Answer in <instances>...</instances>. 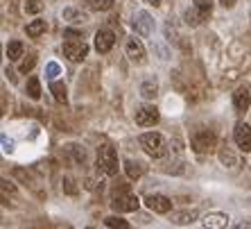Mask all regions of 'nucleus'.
<instances>
[{
	"instance_id": "1",
	"label": "nucleus",
	"mask_w": 251,
	"mask_h": 229,
	"mask_svg": "<svg viewBox=\"0 0 251 229\" xmlns=\"http://www.w3.org/2000/svg\"><path fill=\"white\" fill-rule=\"evenodd\" d=\"M138 143L140 147L145 150L150 157L154 159H163L168 154V145H165V139L158 132H145V134L138 136Z\"/></svg>"
},
{
	"instance_id": "2",
	"label": "nucleus",
	"mask_w": 251,
	"mask_h": 229,
	"mask_svg": "<svg viewBox=\"0 0 251 229\" xmlns=\"http://www.w3.org/2000/svg\"><path fill=\"white\" fill-rule=\"evenodd\" d=\"M118 152L116 147L109 145V143H102V145L98 147V168L104 175H116L118 172Z\"/></svg>"
},
{
	"instance_id": "3",
	"label": "nucleus",
	"mask_w": 251,
	"mask_h": 229,
	"mask_svg": "<svg viewBox=\"0 0 251 229\" xmlns=\"http://www.w3.org/2000/svg\"><path fill=\"white\" fill-rule=\"evenodd\" d=\"M190 145H193L195 152L199 154H208L215 150L217 145V136L213 134V132H208V129H199V132H195L193 139H190Z\"/></svg>"
},
{
	"instance_id": "4",
	"label": "nucleus",
	"mask_w": 251,
	"mask_h": 229,
	"mask_svg": "<svg viewBox=\"0 0 251 229\" xmlns=\"http://www.w3.org/2000/svg\"><path fill=\"white\" fill-rule=\"evenodd\" d=\"M138 204H140V200L131 191H127V193H116L111 200L113 211H118V213H131L138 209Z\"/></svg>"
},
{
	"instance_id": "5",
	"label": "nucleus",
	"mask_w": 251,
	"mask_h": 229,
	"mask_svg": "<svg viewBox=\"0 0 251 229\" xmlns=\"http://www.w3.org/2000/svg\"><path fill=\"white\" fill-rule=\"evenodd\" d=\"M64 55H66V59H70V61H84L86 59V55H88V46L82 41V39H77V41H64Z\"/></svg>"
},
{
	"instance_id": "6",
	"label": "nucleus",
	"mask_w": 251,
	"mask_h": 229,
	"mask_svg": "<svg viewBox=\"0 0 251 229\" xmlns=\"http://www.w3.org/2000/svg\"><path fill=\"white\" fill-rule=\"evenodd\" d=\"M158 118H161V114L154 105H143L136 109V125H140V127H152L158 123Z\"/></svg>"
},
{
	"instance_id": "7",
	"label": "nucleus",
	"mask_w": 251,
	"mask_h": 229,
	"mask_svg": "<svg viewBox=\"0 0 251 229\" xmlns=\"http://www.w3.org/2000/svg\"><path fill=\"white\" fill-rule=\"evenodd\" d=\"M134 29L138 36H150L154 32V18L150 12H145V9H140V12H136L134 16Z\"/></svg>"
},
{
	"instance_id": "8",
	"label": "nucleus",
	"mask_w": 251,
	"mask_h": 229,
	"mask_svg": "<svg viewBox=\"0 0 251 229\" xmlns=\"http://www.w3.org/2000/svg\"><path fill=\"white\" fill-rule=\"evenodd\" d=\"M233 141H235V145H238L242 152H249L251 150V127L247 123H235Z\"/></svg>"
},
{
	"instance_id": "9",
	"label": "nucleus",
	"mask_w": 251,
	"mask_h": 229,
	"mask_svg": "<svg viewBox=\"0 0 251 229\" xmlns=\"http://www.w3.org/2000/svg\"><path fill=\"white\" fill-rule=\"evenodd\" d=\"M113 43H116V34H113L111 29H98V34H95V50H98L100 55H106L109 50L113 48Z\"/></svg>"
},
{
	"instance_id": "10",
	"label": "nucleus",
	"mask_w": 251,
	"mask_h": 229,
	"mask_svg": "<svg viewBox=\"0 0 251 229\" xmlns=\"http://www.w3.org/2000/svg\"><path fill=\"white\" fill-rule=\"evenodd\" d=\"M201 220H204V229H226L231 223V216L222 211H210Z\"/></svg>"
},
{
	"instance_id": "11",
	"label": "nucleus",
	"mask_w": 251,
	"mask_h": 229,
	"mask_svg": "<svg viewBox=\"0 0 251 229\" xmlns=\"http://www.w3.org/2000/svg\"><path fill=\"white\" fill-rule=\"evenodd\" d=\"M145 204L152 209L154 213H170L172 209V200H170L168 195H147L145 198Z\"/></svg>"
},
{
	"instance_id": "12",
	"label": "nucleus",
	"mask_w": 251,
	"mask_h": 229,
	"mask_svg": "<svg viewBox=\"0 0 251 229\" xmlns=\"http://www.w3.org/2000/svg\"><path fill=\"white\" fill-rule=\"evenodd\" d=\"M233 107L238 109V112H247L251 107V86H247V84H242V86H238L233 91Z\"/></svg>"
},
{
	"instance_id": "13",
	"label": "nucleus",
	"mask_w": 251,
	"mask_h": 229,
	"mask_svg": "<svg viewBox=\"0 0 251 229\" xmlns=\"http://www.w3.org/2000/svg\"><path fill=\"white\" fill-rule=\"evenodd\" d=\"M125 53H127V57L131 59V61H136V64H143V61H145V46H143L140 39H136V36H131L127 41Z\"/></svg>"
},
{
	"instance_id": "14",
	"label": "nucleus",
	"mask_w": 251,
	"mask_h": 229,
	"mask_svg": "<svg viewBox=\"0 0 251 229\" xmlns=\"http://www.w3.org/2000/svg\"><path fill=\"white\" fill-rule=\"evenodd\" d=\"M199 218V211L195 209H183V211H172L170 213V223L172 225H190Z\"/></svg>"
},
{
	"instance_id": "15",
	"label": "nucleus",
	"mask_w": 251,
	"mask_h": 229,
	"mask_svg": "<svg viewBox=\"0 0 251 229\" xmlns=\"http://www.w3.org/2000/svg\"><path fill=\"white\" fill-rule=\"evenodd\" d=\"M183 16H186V23H188V25H199V23H204V21L210 16V14L193 5V9H186V14H183Z\"/></svg>"
},
{
	"instance_id": "16",
	"label": "nucleus",
	"mask_w": 251,
	"mask_h": 229,
	"mask_svg": "<svg viewBox=\"0 0 251 229\" xmlns=\"http://www.w3.org/2000/svg\"><path fill=\"white\" fill-rule=\"evenodd\" d=\"M61 16H64V21H68V23H84L88 18L86 14H84L82 9H77V7H64Z\"/></svg>"
},
{
	"instance_id": "17",
	"label": "nucleus",
	"mask_w": 251,
	"mask_h": 229,
	"mask_svg": "<svg viewBox=\"0 0 251 229\" xmlns=\"http://www.w3.org/2000/svg\"><path fill=\"white\" fill-rule=\"evenodd\" d=\"M220 161H222L224 168H231V171L238 168V157L233 154L231 147H222V150H220Z\"/></svg>"
},
{
	"instance_id": "18",
	"label": "nucleus",
	"mask_w": 251,
	"mask_h": 229,
	"mask_svg": "<svg viewBox=\"0 0 251 229\" xmlns=\"http://www.w3.org/2000/svg\"><path fill=\"white\" fill-rule=\"evenodd\" d=\"M43 32H46V21L43 18H34L32 23H27V28H25V34L27 36H41Z\"/></svg>"
},
{
	"instance_id": "19",
	"label": "nucleus",
	"mask_w": 251,
	"mask_h": 229,
	"mask_svg": "<svg viewBox=\"0 0 251 229\" xmlns=\"http://www.w3.org/2000/svg\"><path fill=\"white\" fill-rule=\"evenodd\" d=\"M50 91H52L54 100H57L59 105H66V102H68V93H66V84L64 82H52L50 84Z\"/></svg>"
},
{
	"instance_id": "20",
	"label": "nucleus",
	"mask_w": 251,
	"mask_h": 229,
	"mask_svg": "<svg viewBox=\"0 0 251 229\" xmlns=\"http://www.w3.org/2000/svg\"><path fill=\"white\" fill-rule=\"evenodd\" d=\"M5 53H7V59H9V61H16V59L23 57V43L21 41H9Z\"/></svg>"
},
{
	"instance_id": "21",
	"label": "nucleus",
	"mask_w": 251,
	"mask_h": 229,
	"mask_svg": "<svg viewBox=\"0 0 251 229\" xmlns=\"http://www.w3.org/2000/svg\"><path fill=\"white\" fill-rule=\"evenodd\" d=\"M125 171H127V177L129 179H140L145 168L138 164V161H125Z\"/></svg>"
},
{
	"instance_id": "22",
	"label": "nucleus",
	"mask_w": 251,
	"mask_h": 229,
	"mask_svg": "<svg viewBox=\"0 0 251 229\" xmlns=\"http://www.w3.org/2000/svg\"><path fill=\"white\" fill-rule=\"evenodd\" d=\"M25 93H27L32 100H39V98H41V84H39V80H36V77H29V80H27Z\"/></svg>"
},
{
	"instance_id": "23",
	"label": "nucleus",
	"mask_w": 251,
	"mask_h": 229,
	"mask_svg": "<svg viewBox=\"0 0 251 229\" xmlns=\"http://www.w3.org/2000/svg\"><path fill=\"white\" fill-rule=\"evenodd\" d=\"M156 82H152V80H145V82L140 84V95L145 98V100H152V98H156Z\"/></svg>"
},
{
	"instance_id": "24",
	"label": "nucleus",
	"mask_w": 251,
	"mask_h": 229,
	"mask_svg": "<svg viewBox=\"0 0 251 229\" xmlns=\"http://www.w3.org/2000/svg\"><path fill=\"white\" fill-rule=\"evenodd\" d=\"M68 150H70V157H73V161H75V164H86V150H84L82 145L70 143Z\"/></svg>"
},
{
	"instance_id": "25",
	"label": "nucleus",
	"mask_w": 251,
	"mask_h": 229,
	"mask_svg": "<svg viewBox=\"0 0 251 229\" xmlns=\"http://www.w3.org/2000/svg\"><path fill=\"white\" fill-rule=\"evenodd\" d=\"M86 2L91 9H95V12H109L116 0H86Z\"/></svg>"
},
{
	"instance_id": "26",
	"label": "nucleus",
	"mask_w": 251,
	"mask_h": 229,
	"mask_svg": "<svg viewBox=\"0 0 251 229\" xmlns=\"http://www.w3.org/2000/svg\"><path fill=\"white\" fill-rule=\"evenodd\" d=\"M104 223H106V227H111V229H129L127 220H125V218H118V216L104 218Z\"/></svg>"
},
{
	"instance_id": "27",
	"label": "nucleus",
	"mask_w": 251,
	"mask_h": 229,
	"mask_svg": "<svg viewBox=\"0 0 251 229\" xmlns=\"http://www.w3.org/2000/svg\"><path fill=\"white\" fill-rule=\"evenodd\" d=\"M64 193L66 195H77V182L73 179V177H64Z\"/></svg>"
},
{
	"instance_id": "28",
	"label": "nucleus",
	"mask_w": 251,
	"mask_h": 229,
	"mask_svg": "<svg viewBox=\"0 0 251 229\" xmlns=\"http://www.w3.org/2000/svg\"><path fill=\"white\" fill-rule=\"evenodd\" d=\"M36 66V55H27V57L21 61V73H29Z\"/></svg>"
},
{
	"instance_id": "29",
	"label": "nucleus",
	"mask_w": 251,
	"mask_h": 229,
	"mask_svg": "<svg viewBox=\"0 0 251 229\" xmlns=\"http://www.w3.org/2000/svg\"><path fill=\"white\" fill-rule=\"evenodd\" d=\"M41 9H43L41 0H27V2H25V12L27 14H39Z\"/></svg>"
},
{
	"instance_id": "30",
	"label": "nucleus",
	"mask_w": 251,
	"mask_h": 229,
	"mask_svg": "<svg viewBox=\"0 0 251 229\" xmlns=\"http://www.w3.org/2000/svg\"><path fill=\"white\" fill-rule=\"evenodd\" d=\"M21 229H52V225L48 223V220H34V223H29V225H23Z\"/></svg>"
},
{
	"instance_id": "31",
	"label": "nucleus",
	"mask_w": 251,
	"mask_h": 229,
	"mask_svg": "<svg viewBox=\"0 0 251 229\" xmlns=\"http://www.w3.org/2000/svg\"><path fill=\"white\" fill-rule=\"evenodd\" d=\"M0 186H2V195H14L16 193V186H14V182H9V179H2V182H0Z\"/></svg>"
},
{
	"instance_id": "32",
	"label": "nucleus",
	"mask_w": 251,
	"mask_h": 229,
	"mask_svg": "<svg viewBox=\"0 0 251 229\" xmlns=\"http://www.w3.org/2000/svg\"><path fill=\"white\" fill-rule=\"evenodd\" d=\"M48 77H50V80H54V77L59 75V64H54V61H50V64H48V73H46Z\"/></svg>"
},
{
	"instance_id": "33",
	"label": "nucleus",
	"mask_w": 251,
	"mask_h": 229,
	"mask_svg": "<svg viewBox=\"0 0 251 229\" xmlns=\"http://www.w3.org/2000/svg\"><path fill=\"white\" fill-rule=\"evenodd\" d=\"M64 36H66V41H77L82 34H79V32H75V29H66Z\"/></svg>"
},
{
	"instance_id": "34",
	"label": "nucleus",
	"mask_w": 251,
	"mask_h": 229,
	"mask_svg": "<svg viewBox=\"0 0 251 229\" xmlns=\"http://www.w3.org/2000/svg\"><path fill=\"white\" fill-rule=\"evenodd\" d=\"M2 147H5V152H12L14 150V143L7 139V136H2Z\"/></svg>"
},
{
	"instance_id": "35",
	"label": "nucleus",
	"mask_w": 251,
	"mask_h": 229,
	"mask_svg": "<svg viewBox=\"0 0 251 229\" xmlns=\"http://www.w3.org/2000/svg\"><path fill=\"white\" fill-rule=\"evenodd\" d=\"M220 5H222V7H226V9H231V7L235 5V0H220Z\"/></svg>"
},
{
	"instance_id": "36",
	"label": "nucleus",
	"mask_w": 251,
	"mask_h": 229,
	"mask_svg": "<svg viewBox=\"0 0 251 229\" xmlns=\"http://www.w3.org/2000/svg\"><path fill=\"white\" fill-rule=\"evenodd\" d=\"M147 2H150V5H154V7L161 5V0H147Z\"/></svg>"
},
{
	"instance_id": "37",
	"label": "nucleus",
	"mask_w": 251,
	"mask_h": 229,
	"mask_svg": "<svg viewBox=\"0 0 251 229\" xmlns=\"http://www.w3.org/2000/svg\"><path fill=\"white\" fill-rule=\"evenodd\" d=\"M86 229H95V227H86Z\"/></svg>"
}]
</instances>
